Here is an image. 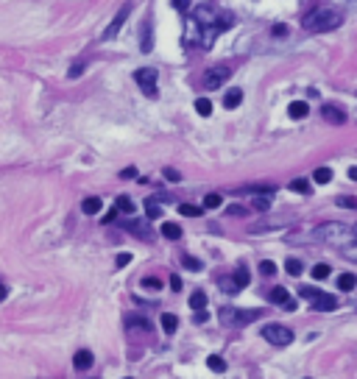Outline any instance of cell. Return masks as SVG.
<instances>
[{
    "label": "cell",
    "instance_id": "6da1fadb",
    "mask_svg": "<svg viewBox=\"0 0 357 379\" xmlns=\"http://www.w3.org/2000/svg\"><path fill=\"white\" fill-rule=\"evenodd\" d=\"M190 26H193V28H198L195 45L209 48V45H212V39H215L221 31H229V28L235 26V14H232V12H224V9H218L215 3H204V6L193 14Z\"/></svg>",
    "mask_w": 357,
    "mask_h": 379
},
{
    "label": "cell",
    "instance_id": "7a4b0ae2",
    "mask_svg": "<svg viewBox=\"0 0 357 379\" xmlns=\"http://www.w3.org/2000/svg\"><path fill=\"white\" fill-rule=\"evenodd\" d=\"M351 237H357L354 229H349L346 223H335V220L321 223V226H316V229L310 232V240H316V243H329V246H343V243H349Z\"/></svg>",
    "mask_w": 357,
    "mask_h": 379
},
{
    "label": "cell",
    "instance_id": "3957f363",
    "mask_svg": "<svg viewBox=\"0 0 357 379\" xmlns=\"http://www.w3.org/2000/svg\"><path fill=\"white\" fill-rule=\"evenodd\" d=\"M340 23H343V14L335 12V9H329V6H318V9L307 12L305 20H302V26H305L307 31H313V34L332 31V28H338Z\"/></svg>",
    "mask_w": 357,
    "mask_h": 379
},
{
    "label": "cell",
    "instance_id": "277c9868",
    "mask_svg": "<svg viewBox=\"0 0 357 379\" xmlns=\"http://www.w3.org/2000/svg\"><path fill=\"white\" fill-rule=\"evenodd\" d=\"M218 318H221L224 327H246V324L262 318V310H238V307H224V310L218 313Z\"/></svg>",
    "mask_w": 357,
    "mask_h": 379
},
{
    "label": "cell",
    "instance_id": "5b68a950",
    "mask_svg": "<svg viewBox=\"0 0 357 379\" xmlns=\"http://www.w3.org/2000/svg\"><path fill=\"white\" fill-rule=\"evenodd\" d=\"M229 75H232V67L229 64H212L201 72V87L204 90H221L224 81H229Z\"/></svg>",
    "mask_w": 357,
    "mask_h": 379
},
{
    "label": "cell",
    "instance_id": "8992f818",
    "mask_svg": "<svg viewBox=\"0 0 357 379\" xmlns=\"http://www.w3.org/2000/svg\"><path fill=\"white\" fill-rule=\"evenodd\" d=\"M134 81L139 84V90H142V95H146V98H157V95H160V87H157L160 75H157L154 67H139V70L134 72Z\"/></svg>",
    "mask_w": 357,
    "mask_h": 379
},
{
    "label": "cell",
    "instance_id": "52a82bcc",
    "mask_svg": "<svg viewBox=\"0 0 357 379\" xmlns=\"http://www.w3.org/2000/svg\"><path fill=\"white\" fill-rule=\"evenodd\" d=\"M262 338H265L268 343L279 346V349L293 343V332H291V327H282V324H268V327H262Z\"/></svg>",
    "mask_w": 357,
    "mask_h": 379
},
{
    "label": "cell",
    "instance_id": "ba28073f",
    "mask_svg": "<svg viewBox=\"0 0 357 379\" xmlns=\"http://www.w3.org/2000/svg\"><path fill=\"white\" fill-rule=\"evenodd\" d=\"M128 14H131V3H126V6H123V9L117 12V14H115V20L109 23V28L104 31V37H101V39H104V42L115 39V37H117V31L123 28V23H126V17H128Z\"/></svg>",
    "mask_w": 357,
    "mask_h": 379
},
{
    "label": "cell",
    "instance_id": "9c48e42d",
    "mask_svg": "<svg viewBox=\"0 0 357 379\" xmlns=\"http://www.w3.org/2000/svg\"><path fill=\"white\" fill-rule=\"evenodd\" d=\"M271 301H273V304H279L282 310H296V298L284 287H273L271 290Z\"/></svg>",
    "mask_w": 357,
    "mask_h": 379
},
{
    "label": "cell",
    "instance_id": "30bf717a",
    "mask_svg": "<svg viewBox=\"0 0 357 379\" xmlns=\"http://www.w3.org/2000/svg\"><path fill=\"white\" fill-rule=\"evenodd\" d=\"M313 301V310H318V313H332V310H338V298L335 295H327V293H318L316 298H310Z\"/></svg>",
    "mask_w": 357,
    "mask_h": 379
},
{
    "label": "cell",
    "instance_id": "8fae6325",
    "mask_svg": "<svg viewBox=\"0 0 357 379\" xmlns=\"http://www.w3.org/2000/svg\"><path fill=\"white\" fill-rule=\"evenodd\" d=\"M123 226L131 232V235H139L142 240H148L151 237V229H148V223L146 220H137V217H131V220H123Z\"/></svg>",
    "mask_w": 357,
    "mask_h": 379
},
{
    "label": "cell",
    "instance_id": "7c38bea8",
    "mask_svg": "<svg viewBox=\"0 0 357 379\" xmlns=\"http://www.w3.org/2000/svg\"><path fill=\"white\" fill-rule=\"evenodd\" d=\"M321 115H324V120H327V123H335V126H343V123H346V115H343V109H340V106L327 104V106L321 109Z\"/></svg>",
    "mask_w": 357,
    "mask_h": 379
},
{
    "label": "cell",
    "instance_id": "4fadbf2b",
    "mask_svg": "<svg viewBox=\"0 0 357 379\" xmlns=\"http://www.w3.org/2000/svg\"><path fill=\"white\" fill-rule=\"evenodd\" d=\"M282 226H288V220H262V223H254L249 226V232H273V229H282Z\"/></svg>",
    "mask_w": 357,
    "mask_h": 379
},
{
    "label": "cell",
    "instance_id": "5bb4252c",
    "mask_svg": "<svg viewBox=\"0 0 357 379\" xmlns=\"http://www.w3.org/2000/svg\"><path fill=\"white\" fill-rule=\"evenodd\" d=\"M73 365H76L79 371H90V368H93V351H87V349L76 351V357H73Z\"/></svg>",
    "mask_w": 357,
    "mask_h": 379
},
{
    "label": "cell",
    "instance_id": "9a60e30c",
    "mask_svg": "<svg viewBox=\"0 0 357 379\" xmlns=\"http://www.w3.org/2000/svg\"><path fill=\"white\" fill-rule=\"evenodd\" d=\"M288 112H291V117H293V120H305V117L310 115V106H307L305 101H293V104L288 106Z\"/></svg>",
    "mask_w": 357,
    "mask_h": 379
},
{
    "label": "cell",
    "instance_id": "2e32d148",
    "mask_svg": "<svg viewBox=\"0 0 357 379\" xmlns=\"http://www.w3.org/2000/svg\"><path fill=\"white\" fill-rule=\"evenodd\" d=\"M162 237H168V240H179V237H182V226L165 220V223H162Z\"/></svg>",
    "mask_w": 357,
    "mask_h": 379
},
{
    "label": "cell",
    "instance_id": "e0dca14e",
    "mask_svg": "<svg viewBox=\"0 0 357 379\" xmlns=\"http://www.w3.org/2000/svg\"><path fill=\"white\" fill-rule=\"evenodd\" d=\"M240 101H243V90H238V87H235V90H229V93L224 95V106H226V109H235Z\"/></svg>",
    "mask_w": 357,
    "mask_h": 379
},
{
    "label": "cell",
    "instance_id": "ac0fdd59",
    "mask_svg": "<svg viewBox=\"0 0 357 379\" xmlns=\"http://www.w3.org/2000/svg\"><path fill=\"white\" fill-rule=\"evenodd\" d=\"M338 287L346 290V293L354 290V287H357V276H354V273H340V276H338Z\"/></svg>",
    "mask_w": 357,
    "mask_h": 379
},
{
    "label": "cell",
    "instance_id": "d6986e66",
    "mask_svg": "<svg viewBox=\"0 0 357 379\" xmlns=\"http://www.w3.org/2000/svg\"><path fill=\"white\" fill-rule=\"evenodd\" d=\"M221 290L229 293V295H235V293H240V284H238L235 276H224V279H221Z\"/></svg>",
    "mask_w": 357,
    "mask_h": 379
},
{
    "label": "cell",
    "instance_id": "ffe728a7",
    "mask_svg": "<svg viewBox=\"0 0 357 379\" xmlns=\"http://www.w3.org/2000/svg\"><path fill=\"white\" fill-rule=\"evenodd\" d=\"M162 329H165L168 335H173V332L179 329V318L171 315V313H165V315H162Z\"/></svg>",
    "mask_w": 357,
    "mask_h": 379
},
{
    "label": "cell",
    "instance_id": "44dd1931",
    "mask_svg": "<svg viewBox=\"0 0 357 379\" xmlns=\"http://www.w3.org/2000/svg\"><path fill=\"white\" fill-rule=\"evenodd\" d=\"M139 48L146 50V53H148V50L154 48V45H151V23H148V20L142 23V45H139Z\"/></svg>",
    "mask_w": 357,
    "mask_h": 379
},
{
    "label": "cell",
    "instance_id": "7402d4cb",
    "mask_svg": "<svg viewBox=\"0 0 357 379\" xmlns=\"http://www.w3.org/2000/svg\"><path fill=\"white\" fill-rule=\"evenodd\" d=\"M190 307H193V310H195V313H198V310H204V307H206V295H204V293H201V290H195V293H193V295H190Z\"/></svg>",
    "mask_w": 357,
    "mask_h": 379
},
{
    "label": "cell",
    "instance_id": "603a6c76",
    "mask_svg": "<svg viewBox=\"0 0 357 379\" xmlns=\"http://www.w3.org/2000/svg\"><path fill=\"white\" fill-rule=\"evenodd\" d=\"M206 365H209L212 371H218V373L226 371V362H224V357H218V354H209V357H206Z\"/></svg>",
    "mask_w": 357,
    "mask_h": 379
},
{
    "label": "cell",
    "instance_id": "cb8c5ba5",
    "mask_svg": "<svg viewBox=\"0 0 357 379\" xmlns=\"http://www.w3.org/2000/svg\"><path fill=\"white\" fill-rule=\"evenodd\" d=\"M313 182H316V184H329V182H332V171H329V168H318V171L313 173Z\"/></svg>",
    "mask_w": 357,
    "mask_h": 379
},
{
    "label": "cell",
    "instance_id": "d4e9b609",
    "mask_svg": "<svg viewBox=\"0 0 357 379\" xmlns=\"http://www.w3.org/2000/svg\"><path fill=\"white\" fill-rule=\"evenodd\" d=\"M115 206H117V212H126V215H134V201H131L128 195H120Z\"/></svg>",
    "mask_w": 357,
    "mask_h": 379
},
{
    "label": "cell",
    "instance_id": "484cf974",
    "mask_svg": "<svg viewBox=\"0 0 357 379\" xmlns=\"http://www.w3.org/2000/svg\"><path fill=\"white\" fill-rule=\"evenodd\" d=\"M81 209H84V215H95V212H101V198H84Z\"/></svg>",
    "mask_w": 357,
    "mask_h": 379
},
{
    "label": "cell",
    "instance_id": "4316f807",
    "mask_svg": "<svg viewBox=\"0 0 357 379\" xmlns=\"http://www.w3.org/2000/svg\"><path fill=\"white\" fill-rule=\"evenodd\" d=\"M195 112H198L201 117H209V115H212V104H209L206 98H198V101H195Z\"/></svg>",
    "mask_w": 357,
    "mask_h": 379
},
{
    "label": "cell",
    "instance_id": "83f0119b",
    "mask_svg": "<svg viewBox=\"0 0 357 379\" xmlns=\"http://www.w3.org/2000/svg\"><path fill=\"white\" fill-rule=\"evenodd\" d=\"M268 206H271V195L260 193V195L254 198V209H257V212H268Z\"/></svg>",
    "mask_w": 357,
    "mask_h": 379
},
{
    "label": "cell",
    "instance_id": "f1b7e54d",
    "mask_svg": "<svg viewBox=\"0 0 357 379\" xmlns=\"http://www.w3.org/2000/svg\"><path fill=\"white\" fill-rule=\"evenodd\" d=\"M235 279H238V284H240V287H246V284H249V279H251L249 268H246V265H238V271H235Z\"/></svg>",
    "mask_w": 357,
    "mask_h": 379
},
{
    "label": "cell",
    "instance_id": "f546056e",
    "mask_svg": "<svg viewBox=\"0 0 357 379\" xmlns=\"http://www.w3.org/2000/svg\"><path fill=\"white\" fill-rule=\"evenodd\" d=\"M221 204H224V198H221L218 193H209V195L204 198V206H206V209H218Z\"/></svg>",
    "mask_w": 357,
    "mask_h": 379
},
{
    "label": "cell",
    "instance_id": "4dcf8cb0",
    "mask_svg": "<svg viewBox=\"0 0 357 379\" xmlns=\"http://www.w3.org/2000/svg\"><path fill=\"white\" fill-rule=\"evenodd\" d=\"M146 212H148V217L154 220V217H160V215H162V206H160L154 198H148V201H146Z\"/></svg>",
    "mask_w": 357,
    "mask_h": 379
},
{
    "label": "cell",
    "instance_id": "1f68e13d",
    "mask_svg": "<svg viewBox=\"0 0 357 379\" xmlns=\"http://www.w3.org/2000/svg\"><path fill=\"white\" fill-rule=\"evenodd\" d=\"M128 327H131V329H139V332H151V324L142 321V318H128Z\"/></svg>",
    "mask_w": 357,
    "mask_h": 379
},
{
    "label": "cell",
    "instance_id": "d6a6232c",
    "mask_svg": "<svg viewBox=\"0 0 357 379\" xmlns=\"http://www.w3.org/2000/svg\"><path fill=\"white\" fill-rule=\"evenodd\" d=\"M179 212L187 215V217H198V215H201V206H195V204H182Z\"/></svg>",
    "mask_w": 357,
    "mask_h": 379
},
{
    "label": "cell",
    "instance_id": "836d02e7",
    "mask_svg": "<svg viewBox=\"0 0 357 379\" xmlns=\"http://www.w3.org/2000/svg\"><path fill=\"white\" fill-rule=\"evenodd\" d=\"M335 204L343 209H357V198H351V195H340V198H335Z\"/></svg>",
    "mask_w": 357,
    "mask_h": 379
},
{
    "label": "cell",
    "instance_id": "e575fe53",
    "mask_svg": "<svg viewBox=\"0 0 357 379\" xmlns=\"http://www.w3.org/2000/svg\"><path fill=\"white\" fill-rule=\"evenodd\" d=\"M284 271H288L291 276H299L305 268H302V262H299V260H288V262H284Z\"/></svg>",
    "mask_w": 357,
    "mask_h": 379
},
{
    "label": "cell",
    "instance_id": "d590c367",
    "mask_svg": "<svg viewBox=\"0 0 357 379\" xmlns=\"http://www.w3.org/2000/svg\"><path fill=\"white\" fill-rule=\"evenodd\" d=\"M291 190H296V193H310V182H307V179H296V182H291Z\"/></svg>",
    "mask_w": 357,
    "mask_h": 379
},
{
    "label": "cell",
    "instance_id": "8d00e7d4",
    "mask_svg": "<svg viewBox=\"0 0 357 379\" xmlns=\"http://www.w3.org/2000/svg\"><path fill=\"white\" fill-rule=\"evenodd\" d=\"M142 287H146V290H160L162 282H160L157 276H146V279H142Z\"/></svg>",
    "mask_w": 357,
    "mask_h": 379
},
{
    "label": "cell",
    "instance_id": "74e56055",
    "mask_svg": "<svg viewBox=\"0 0 357 379\" xmlns=\"http://www.w3.org/2000/svg\"><path fill=\"white\" fill-rule=\"evenodd\" d=\"M182 262H184V268H187V271H201V262H198L195 257H190V254H187V257H182Z\"/></svg>",
    "mask_w": 357,
    "mask_h": 379
},
{
    "label": "cell",
    "instance_id": "f35d334b",
    "mask_svg": "<svg viewBox=\"0 0 357 379\" xmlns=\"http://www.w3.org/2000/svg\"><path fill=\"white\" fill-rule=\"evenodd\" d=\"M260 273H262V276H273V273H276V265H273L271 260H265V262H260Z\"/></svg>",
    "mask_w": 357,
    "mask_h": 379
},
{
    "label": "cell",
    "instance_id": "ab89813d",
    "mask_svg": "<svg viewBox=\"0 0 357 379\" xmlns=\"http://www.w3.org/2000/svg\"><path fill=\"white\" fill-rule=\"evenodd\" d=\"M327 276H329V265H324V262H321V265H316V268H313V279H327Z\"/></svg>",
    "mask_w": 357,
    "mask_h": 379
},
{
    "label": "cell",
    "instance_id": "60d3db41",
    "mask_svg": "<svg viewBox=\"0 0 357 379\" xmlns=\"http://www.w3.org/2000/svg\"><path fill=\"white\" fill-rule=\"evenodd\" d=\"M165 179H168V182H179L182 176H179V171H173V168H165Z\"/></svg>",
    "mask_w": 357,
    "mask_h": 379
},
{
    "label": "cell",
    "instance_id": "b9f144b4",
    "mask_svg": "<svg viewBox=\"0 0 357 379\" xmlns=\"http://www.w3.org/2000/svg\"><path fill=\"white\" fill-rule=\"evenodd\" d=\"M343 257H346V260H351V262H357V246H351V249H343Z\"/></svg>",
    "mask_w": 357,
    "mask_h": 379
},
{
    "label": "cell",
    "instance_id": "7bdbcfd3",
    "mask_svg": "<svg viewBox=\"0 0 357 379\" xmlns=\"http://www.w3.org/2000/svg\"><path fill=\"white\" fill-rule=\"evenodd\" d=\"M173 6H176L179 12H187V9H190V0H173Z\"/></svg>",
    "mask_w": 357,
    "mask_h": 379
},
{
    "label": "cell",
    "instance_id": "ee69618b",
    "mask_svg": "<svg viewBox=\"0 0 357 379\" xmlns=\"http://www.w3.org/2000/svg\"><path fill=\"white\" fill-rule=\"evenodd\" d=\"M128 262H131V254H117V268H123Z\"/></svg>",
    "mask_w": 357,
    "mask_h": 379
},
{
    "label": "cell",
    "instance_id": "f6af8a7d",
    "mask_svg": "<svg viewBox=\"0 0 357 379\" xmlns=\"http://www.w3.org/2000/svg\"><path fill=\"white\" fill-rule=\"evenodd\" d=\"M81 70H84V61H76V67H73V70H70V79H76V75H79Z\"/></svg>",
    "mask_w": 357,
    "mask_h": 379
},
{
    "label": "cell",
    "instance_id": "bcb514c9",
    "mask_svg": "<svg viewBox=\"0 0 357 379\" xmlns=\"http://www.w3.org/2000/svg\"><path fill=\"white\" fill-rule=\"evenodd\" d=\"M226 212H229V215H235V217H240V215H246V209H243V206H229Z\"/></svg>",
    "mask_w": 357,
    "mask_h": 379
},
{
    "label": "cell",
    "instance_id": "7dc6e473",
    "mask_svg": "<svg viewBox=\"0 0 357 379\" xmlns=\"http://www.w3.org/2000/svg\"><path fill=\"white\" fill-rule=\"evenodd\" d=\"M171 287L179 293V290H182V279H179V276H171Z\"/></svg>",
    "mask_w": 357,
    "mask_h": 379
},
{
    "label": "cell",
    "instance_id": "c3c4849f",
    "mask_svg": "<svg viewBox=\"0 0 357 379\" xmlns=\"http://www.w3.org/2000/svg\"><path fill=\"white\" fill-rule=\"evenodd\" d=\"M120 176H123V179H134V176H137V171H134V168H126Z\"/></svg>",
    "mask_w": 357,
    "mask_h": 379
},
{
    "label": "cell",
    "instance_id": "681fc988",
    "mask_svg": "<svg viewBox=\"0 0 357 379\" xmlns=\"http://www.w3.org/2000/svg\"><path fill=\"white\" fill-rule=\"evenodd\" d=\"M204 321H206V313H204V310H198V313H195V324H204Z\"/></svg>",
    "mask_w": 357,
    "mask_h": 379
},
{
    "label": "cell",
    "instance_id": "f907efd6",
    "mask_svg": "<svg viewBox=\"0 0 357 379\" xmlns=\"http://www.w3.org/2000/svg\"><path fill=\"white\" fill-rule=\"evenodd\" d=\"M6 295H9V287H6V284H3V282H0V301H3V298H6Z\"/></svg>",
    "mask_w": 357,
    "mask_h": 379
},
{
    "label": "cell",
    "instance_id": "816d5d0a",
    "mask_svg": "<svg viewBox=\"0 0 357 379\" xmlns=\"http://www.w3.org/2000/svg\"><path fill=\"white\" fill-rule=\"evenodd\" d=\"M349 179H351V182H357V168H349Z\"/></svg>",
    "mask_w": 357,
    "mask_h": 379
},
{
    "label": "cell",
    "instance_id": "f5cc1de1",
    "mask_svg": "<svg viewBox=\"0 0 357 379\" xmlns=\"http://www.w3.org/2000/svg\"><path fill=\"white\" fill-rule=\"evenodd\" d=\"M354 235H357V226H354Z\"/></svg>",
    "mask_w": 357,
    "mask_h": 379
}]
</instances>
